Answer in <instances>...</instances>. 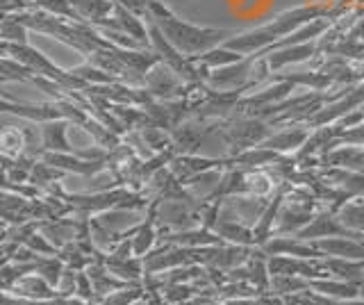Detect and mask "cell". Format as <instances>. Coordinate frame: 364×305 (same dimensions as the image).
Segmentation results:
<instances>
[{
  "label": "cell",
  "mask_w": 364,
  "mask_h": 305,
  "mask_svg": "<svg viewBox=\"0 0 364 305\" xmlns=\"http://www.w3.org/2000/svg\"><path fill=\"white\" fill-rule=\"evenodd\" d=\"M360 296H364V287H362V289H360Z\"/></svg>",
  "instance_id": "obj_26"
},
{
  "label": "cell",
  "mask_w": 364,
  "mask_h": 305,
  "mask_svg": "<svg viewBox=\"0 0 364 305\" xmlns=\"http://www.w3.org/2000/svg\"><path fill=\"white\" fill-rule=\"evenodd\" d=\"M146 85H148V92L157 96L159 100L185 98L189 96V89H191V85H187L178 73L171 71L162 60L146 73Z\"/></svg>",
  "instance_id": "obj_4"
},
{
  "label": "cell",
  "mask_w": 364,
  "mask_h": 305,
  "mask_svg": "<svg viewBox=\"0 0 364 305\" xmlns=\"http://www.w3.org/2000/svg\"><path fill=\"white\" fill-rule=\"evenodd\" d=\"M348 37H350V39H360V37H364V18H362V23H360V26L353 28V32H348Z\"/></svg>",
  "instance_id": "obj_23"
},
{
  "label": "cell",
  "mask_w": 364,
  "mask_h": 305,
  "mask_svg": "<svg viewBox=\"0 0 364 305\" xmlns=\"http://www.w3.org/2000/svg\"><path fill=\"white\" fill-rule=\"evenodd\" d=\"M312 287V280L301 276H271L269 291H276L280 296H294V294L307 291Z\"/></svg>",
  "instance_id": "obj_21"
},
{
  "label": "cell",
  "mask_w": 364,
  "mask_h": 305,
  "mask_svg": "<svg viewBox=\"0 0 364 305\" xmlns=\"http://www.w3.org/2000/svg\"><path fill=\"white\" fill-rule=\"evenodd\" d=\"M312 289L318 294H326V296L335 299V301H344V299H355L360 296V287L350 285L346 280H339V278H316L312 280Z\"/></svg>",
  "instance_id": "obj_16"
},
{
  "label": "cell",
  "mask_w": 364,
  "mask_h": 305,
  "mask_svg": "<svg viewBox=\"0 0 364 305\" xmlns=\"http://www.w3.org/2000/svg\"><path fill=\"white\" fill-rule=\"evenodd\" d=\"M318 50H321V46H318V39H314V41H305V43H296V46H287V48L273 50V53L264 55V58H267L269 69L273 73V71H280L282 66H287V64L307 62Z\"/></svg>",
  "instance_id": "obj_9"
},
{
  "label": "cell",
  "mask_w": 364,
  "mask_h": 305,
  "mask_svg": "<svg viewBox=\"0 0 364 305\" xmlns=\"http://www.w3.org/2000/svg\"><path fill=\"white\" fill-rule=\"evenodd\" d=\"M14 294H21V296H26L28 301H48V299H55V287L50 282H46L41 276H23L18 278V282L14 287Z\"/></svg>",
  "instance_id": "obj_15"
},
{
  "label": "cell",
  "mask_w": 364,
  "mask_h": 305,
  "mask_svg": "<svg viewBox=\"0 0 364 305\" xmlns=\"http://www.w3.org/2000/svg\"><path fill=\"white\" fill-rule=\"evenodd\" d=\"M337 305H364V296H355V299H344V301H337Z\"/></svg>",
  "instance_id": "obj_24"
},
{
  "label": "cell",
  "mask_w": 364,
  "mask_h": 305,
  "mask_svg": "<svg viewBox=\"0 0 364 305\" xmlns=\"http://www.w3.org/2000/svg\"><path fill=\"white\" fill-rule=\"evenodd\" d=\"M148 18L159 28V32L168 39L171 46L178 48L182 55H187V58L208 53L216 46H223V43L230 39V30L187 23V21L178 18L164 3H159V0H148Z\"/></svg>",
  "instance_id": "obj_1"
},
{
  "label": "cell",
  "mask_w": 364,
  "mask_h": 305,
  "mask_svg": "<svg viewBox=\"0 0 364 305\" xmlns=\"http://www.w3.org/2000/svg\"><path fill=\"white\" fill-rule=\"evenodd\" d=\"M71 5L80 18L96 21V23L107 18L109 12H114V7H117L114 0H71Z\"/></svg>",
  "instance_id": "obj_19"
},
{
  "label": "cell",
  "mask_w": 364,
  "mask_h": 305,
  "mask_svg": "<svg viewBox=\"0 0 364 305\" xmlns=\"http://www.w3.org/2000/svg\"><path fill=\"white\" fill-rule=\"evenodd\" d=\"M321 264L333 278L346 280L355 287H364V259H344V257H330L323 255Z\"/></svg>",
  "instance_id": "obj_11"
},
{
  "label": "cell",
  "mask_w": 364,
  "mask_h": 305,
  "mask_svg": "<svg viewBox=\"0 0 364 305\" xmlns=\"http://www.w3.org/2000/svg\"><path fill=\"white\" fill-rule=\"evenodd\" d=\"M219 132H221V141L230 146L232 155L253 149V146H259L273 134L269 123L255 117H235L221 121Z\"/></svg>",
  "instance_id": "obj_3"
},
{
  "label": "cell",
  "mask_w": 364,
  "mask_h": 305,
  "mask_svg": "<svg viewBox=\"0 0 364 305\" xmlns=\"http://www.w3.org/2000/svg\"><path fill=\"white\" fill-rule=\"evenodd\" d=\"M280 157H282L280 153L264 149V146H253V149L232 155L230 160H225V164L230 168H262V166L276 164Z\"/></svg>",
  "instance_id": "obj_14"
},
{
  "label": "cell",
  "mask_w": 364,
  "mask_h": 305,
  "mask_svg": "<svg viewBox=\"0 0 364 305\" xmlns=\"http://www.w3.org/2000/svg\"><path fill=\"white\" fill-rule=\"evenodd\" d=\"M291 299H294L296 303H299V305H337V301H335V299L326 296V294H318V291H314L312 287L307 289V291L294 294Z\"/></svg>",
  "instance_id": "obj_22"
},
{
  "label": "cell",
  "mask_w": 364,
  "mask_h": 305,
  "mask_svg": "<svg viewBox=\"0 0 364 305\" xmlns=\"http://www.w3.org/2000/svg\"><path fill=\"white\" fill-rule=\"evenodd\" d=\"M68 305H87V301H82V299H68Z\"/></svg>",
  "instance_id": "obj_25"
},
{
  "label": "cell",
  "mask_w": 364,
  "mask_h": 305,
  "mask_svg": "<svg viewBox=\"0 0 364 305\" xmlns=\"http://www.w3.org/2000/svg\"><path fill=\"white\" fill-rule=\"evenodd\" d=\"M312 244L330 257L364 259V240H358V237H326V240H316Z\"/></svg>",
  "instance_id": "obj_10"
},
{
  "label": "cell",
  "mask_w": 364,
  "mask_h": 305,
  "mask_svg": "<svg viewBox=\"0 0 364 305\" xmlns=\"http://www.w3.org/2000/svg\"><path fill=\"white\" fill-rule=\"evenodd\" d=\"M66 121H48L43 126V149L48 153H73L66 139Z\"/></svg>",
  "instance_id": "obj_18"
},
{
  "label": "cell",
  "mask_w": 364,
  "mask_h": 305,
  "mask_svg": "<svg viewBox=\"0 0 364 305\" xmlns=\"http://www.w3.org/2000/svg\"><path fill=\"white\" fill-rule=\"evenodd\" d=\"M168 164H171L168 168L173 171V176L180 180V183H185V180H189L191 176L225 164V160H219V157H203V155H173V160Z\"/></svg>",
  "instance_id": "obj_8"
},
{
  "label": "cell",
  "mask_w": 364,
  "mask_h": 305,
  "mask_svg": "<svg viewBox=\"0 0 364 305\" xmlns=\"http://www.w3.org/2000/svg\"><path fill=\"white\" fill-rule=\"evenodd\" d=\"M307 137H310V130H307L305 126H291L287 130H280L276 134H271V137L264 139L259 146L276 151L280 155H287L291 151H299L301 146L307 141Z\"/></svg>",
  "instance_id": "obj_12"
},
{
  "label": "cell",
  "mask_w": 364,
  "mask_h": 305,
  "mask_svg": "<svg viewBox=\"0 0 364 305\" xmlns=\"http://www.w3.org/2000/svg\"><path fill=\"white\" fill-rule=\"evenodd\" d=\"M364 105V87L360 89H353V92L346 96V98H341V100H333L328 107H321L316 112V114L310 119L312 126H330L333 121H339L344 114H348L350 109H355V107H362Z\"/></svg>",
  "instance_id": "obj_7"
},
{
  "label": "cell",
  "mask_w": 364,
  "mask_h": 305,
  "mask_svg": "<svg viewBox=\"0 0 364 305\" xmlns=\"http://www.w3.org/2000/svg\"><path fill=\"white\" fill-rule=\"evenodd\" d=\"M193 62H200L205 66H210V69H223V66H230L239 60H244V55H239L230 48L225 46H216L208 53H200V55H193L191 58Z\"/></svg>",
  "instance_id": "obj_20"
},
{
  "label": "cell",
  "mask_w": 364,
  "mask_h": 305,
  "mask_svg": "<svg viewBox=\"0 0 364 305\" xmlns=\"http://www.w3.org/2000/svg\"><path fill=\"white\" fill-rule=\"evenodd\" d=\"M328 14V7L326 5H301V7H294L287 9V12L278 14L271 23L262 26L257 30H250L244 32V35H235L228 39L223 46L230 48L239 55H253L269 48L271 43H276L284 37H289L291 32H296L299 28H303L305 23H310L314 18H321Z\"/></svg>",
  "instance_id": "obj_2"
},
{
  "label": "cell",
  "mask_w": 364,
  "mask_h": 305,
  "mask_svg": "<svg viewBox=\"0 0 364 305\" xmlns=\"http://www.w3.org/2000/svg\"><path fill=\"white\" fill-rule=\"evenodd\" d=\"M114 12H117V23H119V30L125 32L128 37L136 39L141 43V46H151V37H148V28L141 23V18L132 14L130 9H125L121 5L114 7Z\"/></svg>",
  "instance_id": "obj_17"
},
{
  "label": "cell",
  "mask_w": 364,
  "mask_h": 305,
  "mask_svg": "<svg viewBox=\"0 0 364 305\" xmlns=\"http://www.w3.org/2000/svg\"><path fill=\"white\" fill-rule=\"evenodd\" d=\"M267 255H291V257H323L326 253H321L312 242L299 240V237L291 235H273L271 240H267L259 246Z\"/></svg>",
  "instance_id": "obj_6"
},
{
  "label": "cell",
  "mask_w": 364,
  "mask_h": 305,
  "mask_svg": "<svg viewBox=\"0 0 364 305\" xmlns=\"http://www.w3.org/2000/svg\"><path fill=\"white\" fill-rule=\"evenodd\" d=\"M214 232L221 237L225 244H237V246H257L255 242V232L250 225L237 221V219H228L221 217L214 225Z\"/></svg>",
  "instance_id": "obj_13"
},
{
  "label": "cell",
  "mask_w": 364,
  "mask_h": 305,
  "mask_svg": "<svg viewBox=\"0 0 364 305\" xmlns=\"http://www.w3.org/2000/svg\"><path fill=\"white\" fill-rule=\"evenodd\" d=\"M299 240L305 242H316V240H326V237H358V240H364L362 235L353 232L350 228H346L341 223L339 214L335 210H323V212H316L312 221L305 225L303 230L296 232Z\"/></svg>",
  "instance_id": "obj_5"
}]
</instances>
